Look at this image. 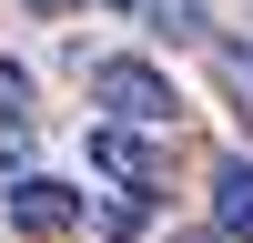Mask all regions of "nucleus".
Returning <instances> with one entry per match:
<instances>
[{
  "label": "nucleus",
  "instance_id": "obj_8",
  "mask_svg": "<svg viewBox=\"0 0 253 243\" xmlns=\"http://www.w3.org/2000/svg\"><path fill=\"white\" fill-rule=\"evenodd\" d=\"M223 91H233V101H253V61H243V51H223Z\"/></svg>",
  "mask_w": 253,
  "mask_h": 243
},
{
  "label": "nucleus",
  "instance_id": "obj_7",
  "mask_svg": "<svg viewBox=\"0 0 253 243\" xmlns=\"http://www.w3.org/2000/svg\"><path fill=\"white\" fill-rule=\"evenodd\" d=\"M0 122H10V132L31 122V71H20V61H0Z\"/></svg>",
  "mask_w": 253,
  "mask_h": 243
},
{
  "label": "nucleus",
  "instance_id": "obj_5",
  "mask_svg": "<svg viewBox=\"0 0 253 243\" xmlns=\"http://www.w3.org/2000/svg\"><path fill=\"white\" fill-rule=\"evenodd\" d=\"M142 10H152L162 40H203V31H213V0H142Z\"/></svg>",
  "mask_w": 253,
  "mask_h": 243
},
{
  "label": "nucleus",
  "instance_id": "obj_6",
  "mask_svg": "<svg viewBox=\"0 0 253 243\" xmlns=\"http://www.w3.org/2000/svg\"><path fill=\"white\" fill-rule=\"evenodd\" d=\"M142 223H152V202H132V193H101V233H122V243H132Z\"/></svg>",
  "mask_w": 253,
  "mask_h": 243
},
{
  "label": "nucleus",
  "instance_id": "obj_4",
  "mask_svg": "<svg viewBox=\"0 0 253 243\" xmlns=\"http://www.w3.org/2000/svg\"><path fill=\"white\" fill-rule=\"evenodd\" d=\"M213 223H223V233H253V162L243 152L213 162Z\"/></svg>",
  "mask_w": 253,
  "mask_h": 243
},
{
  "label": "nucleus",
  "instance_id": "obj_2",
  "mask_svg": "<svg viewBox=\"0 0 253 243\" xmlns=\"http://www.w3.org/2000/svg\"><path fill=\"white\" fill-rule=\"evenodd\" d=\"M10 223L20 233H41V243H61L81 223V193L71 182H51V172H10Z\"/></svg>",
  "mask_w": 253,
  "mask_h": 243
},
{
  "label": "nucleus",
  "instance_id": "obj_3",
  "mask_svg": "<svg viewBox=\"0 0 253 243\" xmlns=\"http://www.w3.org/2000/svg\"><path fill=\"white\" fill-rule=\"evenodd\" d=\"M91 162H101V172H112V182H122L132 202H142V193H162V172H172V162H162V152H152L142 132H112V122L91 132Z\"/></svg>",
  "mask_w": 253,
  "mask_h": 243
},
{
  "label": "nucleus",
  "instance_id": "obj_9",
  "mask_svg": "<svg viewBox=\"0 0 253 243\" xmlns=\"http://www.w3.org/2000/svg\"><path fill=\"white\" fill-rule=\"evenodd\" d=\"M31 10H41V20H61V10H71V0H31Z\"/></svg>",
  "mask_w": 253,
  "mask_h": 243
},
{
  "label": "nucleus",
  "instance_id": "obj_1",
  "mask_svg": "<svg viewBox=\"0 0 253 243\" xmlns=\"http://www.w3.org/2000/svg\"><path fill=\"white\" fill-rule=\"evenodd\" d=\"M91 101L112 112V132H172L182 122V91L152 61H91Z\"/></svg>",
  "mask_w": 253,
  "mask_h": 243
}]
</instances>
